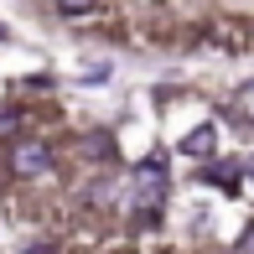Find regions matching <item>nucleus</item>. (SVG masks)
Segmentation results:
<instances>
[{"label": "nucleus", "mask_w": 254, "mask_h": 254, "mask_svg": "<svg viewBox=\"0 0 254 254\" xmlns=\"http://www.w3.org/2000/svg\"><path fill=\"white\" fill-rule=\"evenodd\" d=\"M16 120H21L16 109H0V135H10V130H16Z\"/></svg>", "instance_id": "0eeeda50"}, {"label": "nucleus", "mask_w": 254, "mask_h": 254, "mask_svg": "<svg viewBox=\"0 0 254 254\" xmlns=\"http://www.w3.org/2000/svg\"><path fill=\"white\" fill-rule=\"evenodd\" d=\"M239 249H244V254H254V228H244V239H239Z\"/></svg>", "instance_id": "6e6552de"}, {"label": "nucleus", "mask_w": 254, "mask_h": 254, "mask_svg": "<svg viewBox=\"0 0 254 254\" xmlns=\"http://www.w3.org/2000/svg\"><path fill=\"white\" fill-rule=\"evenodd\" d=\"M57 10L63 16H88V10H99V0H57Z\"/></svg>", "instance_id": "39448f33"}, {"label": "nucleus", "mask_w": 254, "mask_h": 254, "mask_svg": "<svg viewBox=\"0 0 254 254\" xmlns=\"http://www.w3.org/2000/svg\"><path fill=\"white\" fill-rule=\"evenodd\" d=\"M26 254H57V249H52V244H31Z\"/></svg>", "instance_id": "1a4fd4ad"}, {"label": "nucleus", "mask_w": 254, "mask_h": 254, "mask_svg": "<svg viewBox=\"0 0 254 254\" xmlns=\"http://www.w3.org/2000/svg\"><path fill=\"white\" fill-rule=\"evenodd\" d=\"M207 182H218V187H234V166H228V161L207 166Z\"/></svg>", "instance_id": "423d86ee"}, {"label": "nucleus", "mask_w": 254, "mask_h": 254, "mask_svg": "<svg viewBox=\"0 0 254 254\" xmlns=\"http://www.w3.org/2000/svg\"><path fill=\"white\" fill-rule=\"evenodd\" d=\"M5 37H10V31H5V26H0V42H5Z\"/></svg>", "instance_id": "9b49d317"}, {"label": "nucleus", "mask_w": 254, "mask_h": 254, "mask_svg": "<svg viewBox=\"0 0 254 254\" xmlns=\"http://www.w3.org/2000/svg\"><path fill=\"white\" fill-rule=\"evenodd\" d=\"M244 171H249V182H254V156H249V161H244Z\"/></svg>", "instance_id": "9d476101"}, {"label": "nucleus", "mask_w": 254, "mask_h": 254, "mask_svg": "<svg viewBox=\"0 0 254 254\" xmlns=\"http://www.w3.org/2000/svg\"><path fill=\"white\" fill-rule=\"evenodd\" d=\"M78 156H88V161H109V156H120V145H114L109 130H94V135H83V140H78Z\"/></svg>", "instance_id": "7ed1b4c3"}, {"label": "nucleus", "mask_w": 254, "mask_h": 254, "mask_svg": "<svg viewBox=\"0 0 254 254\" xmlns=\"http://www.w3.org/2000/svg\"><path fill=\"white\" fill-rule=\"evenodd\" d=\"M10 166H16V177H47V171H52V145L21 140L16 151H10Z\"/></svg>", "instance_id": "f03ea898"}, {"label": "nucleus", "mask_w": 254, "mask_h": 254, "mask_svg": "<svg viewBox=\"0 0 254 254\" xmlns=\"http://www.w3.org/2000/svg\"><path fill=\"white\" fill-rule=\"evenodd\" d=\"M130 177H135V202H140V213H151V207L166 197V161L151 156V161H140Z\"/></svg>", "instance_id": "f257e3e1"}, {"label": "nucleus", "mask_w": 254, "mask_h": 254, "mask_svg": "<svg viewBox=\"0 0 254 254\" xmlns=\"http://www.w3.org/2000/svg\"><path fill=\"white\" fill-rule=\"evenodd\" d=\"M213 145H218V130H213V125H197V130L182 140V151H187V156H213Z\"/></svg>", "instance_id": "20e7f679"}]
</instances>
